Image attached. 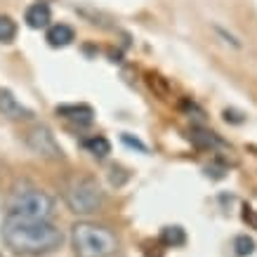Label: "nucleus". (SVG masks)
Returning <instances> with one entry per match:
<instances>
[{
  "label": "nucleus",
  "mask_w": 257,
  "mask_h": 257,
  "mask_svg": "<svg viewBox=\"0 0 257 257\" xmlns=\"http://www.w3.org/2000/svg\"><path fill=\"white\" fill-rule=\"evenodd\" d=\"M17 38V22L12 17L0 15V43H12Z\"/></svg>",
  "instance_id": "obj_13"
},
{
  "label": "nucleus",
  "mask_w": 257,
  "mask_h": 257,
  "mask_svg": "<svg viewBox=\"0 0 257 257\" xmlns=\"http://www.w3.org/2000/svg\"><path fill=\"white\" fill-rule=\"evenodd\" d=\"M26 144L33 154H38L40 158H50V161H59L64 158V151L59 147V142L55 140V135L45 125H33L26 130Z\"/></svg>",
  "instance_id": "obj_5"
},
{
  "label": "nucleus",
  "mask_w": 257,
  "mask_h": 257,
  "mask_svg": "<svg viewBox=\"0 0 257 257\" xmlns=\"http://www.w3.org/2000/svg\"><path fill=\"white\" fill-rule=\"evenodd\" d=\"M57 116L66 118L71 123L87 125V123H92L94 111H92V106H87V104H62V106H57Z\"/></svg>",
  "instance_id": "obj_7"
},
{
  "label": "nucleus",
  "mask_w": 257,
  "mask_h": 257,
  "mask_svg": "<svg viewBox=\"0 0 257 257\" xmlns=\"http://www.w3.org/2000/svg\"><path fill=\"white\" fill-rule=\"evenodd\" d=\"M120 140L125 142V144H127V147H133V149H137V151H142V154H147V144H142L140 140H137V137H130V135L127 133H123V137H120Z\"/></svg>",
  "instance_id": "obj_16"
},
{
  "label": "nucleus",
  "mask_w": 257,
  "mask_h": 257,
  "mask_svg": "<svg viewBox=\"0 0 257 257\" xmlns=\"http://www.w3.org/2000/svg\"><path fill=\"white\" fill-rule=\"evenodd\" d=\"M0 113L10 120H24V118H31V111L24 106L22 101L17 99L10 90H0Z\"/></svg>",
  "instance_id": "obj_6"
},
{
  "label": "nucleus",
  "mask_w": 257,
  "mask_h": 257,
  "mask_svg": "<svg viewBox=\"0 0 257 257\" xmlns=\"http://www.w3.org/2000/svg\"><path fill=\"white\" fill-rule=\"evenodd\" d=\"M73 250L78 257H111L118 248L116 236L106 226L78 222L73 226Z\"/></svg>",
  "instance_id": "obj_2"
},
{
  "label": "nucleus",
  "mask_w": 257,
  "mask_h": 257,
  "mask_svg": "<svg viewBox=\"0 0 257 257\" xmlns=\"http://www.w3.org/2000/svg\"><path fill=\"white\" fill-rule=\"evenodd\" d=\"M234 252L238 257H248L255 252V241L250 238V236H236L234 241Z\"/></svg>",
  "instance_id": "obj_15"
},
{
  "label": "nucleus",
  "mask_w": 257,
  "mask_h": 257,
  "mask_svg": "<svg viewBox=\"0 0 257 257\" xmlns=\"http://www.w3.org/2000/svg\"><path fill=\"white\" fill-rule=\"evenodd\" d=\"M8 208L10 215H19V217L29 219H50L55 215V198L43 189L24 184L12 191Z\"/></svg>",
  "instance_id": "obj_3"
},
{
  "label": "nucleus",
  "mask_w": 257,
  "mask_h": 257,
  "mask_svg": "<svg viewBox=\"0 0 257 257\" xmlns=\"http://www.w3.org/2000/svg\"><path fill=\"white\" fill-rule=\"evenodd\" d=\"M24 19H26V24L31 29H47L50 22H52V12H50V8H47L45 3H33L31 8L26 10Z\"/></svg>",
  "instance_id": "obj_8"
},
{
  "label": "nucleus",
  "mask_w": 257,
  "mask_h": 257,
  "mask_svg": "<svg viewBox=\"0 0 257 257\" xmlns=\"http://www.w3.org/2000/svg\"><path fill=\"white\" fill-rule=\"evenodd\" d=\"M64 198H66L69 210L76 215H94L104 205V191L97 184V179L87 177V175L71 179L64 189Z\"/></svg>",
  "instance_id": "obj_4"
},
{
  "label": "nucleus",
  "mask_w": 257,
  "mask_h": 257,
  "mask_svg": "<svg viewBox=\"0 0 257 257\" xmlns=\"http://www.w3.org/2000/svg\"><path fill=\"white\" fill-rule=\"evenodd\" d=\"M147 83L149 87L154 90V94H158L161 99H170V85H168V80L163 76H158V73H147Z\"/></svg>",
  "instance_id": "obj_12"
},
{
  "label": "nucleus",
  "mask_w": 257,
  "mask_h": 257,
  "mask_svg": "<svg viewBox=\"0 0 257 257\" xmlns=\"http://www.w3.org/2000/svg\"><path fill=\"white\" fill-rule=\"evenodd\" d=\"M3 241L22 255H47L64 243V231L50 219H29L10 215L3 222Z\"/></svg>",
  "instance_id": "obj_1"
},
{
  "label": "nucleus",
  "mask_w": 257,
  "mask_h": 257,
  "mask_svg": "<svg viewBox=\"0 0 257 257\" xmlns=\"http://www.w3.org/2000/svg\"><path fill=\"white\" fill-rule=\"evenodd\" d=\"M161 241H163L165 245L177 248V245H184V243H187V234H184L182 226H165L163 231H161Z\"/></svg>",
  "instance_id": "obj_11"
},
{
  "label": "nucleus",
  "mask_w": 257,
  "mask_h": 257,
  "mask_svg": "<svg viewBox=\"0 0 257 257\" xmlns=\"http://www.w3.org/2000/svg\"><path fill=\"white\" fill-rule=\"evenodd\" d=\"M243 219L248 222L252 229H257V210H252V208H245V212H243Z\"/></svg>",
  "instance_id": "obj_17"
},
{
  "label": "nucleus",
  "mask_w": 257,
  "mask_h": 257,
  "mask_svg": "<svg viewBox=\"0 0 257 257\" xmlns=\"http://www.w3.org/2000/svg\"><path fill=\"white\" fill-rule=\"evenodd\" d=\"M45 38L52 47H66L76 40V33H73V29H71L69 24H55V26L47 29Z\"/></svg>",
  "instance_id": "obj_9"
},
{
  "label": "nucleus",
  "mask_w": 257,
  "mask_h": 257,
  "mask_svg": "<svg viewBox=\"0 0 257 257\" xmlns=\"http://www.w3.org/2000/svg\"><path fill=\"white\" fill-rule=\"evenodd\" d=\"M85 149L97 158H106L111 154V144L104 135H94L90 140H85Z\"/></svg>",
  "instance_id": "obj_10"
},
{
  "label": "nucleus",
  "mask_w": 257,
  "mask_h": 257,
  "mask_svg": "<svg viewBox=\"0 0 257 257\" xmlns=\"http://www.w3.org/2000/svg\"><path fill=\"white\" fill-rule=\"evenodd\" d=\"M191 140H194L196 147H205V149L217 147L219 144L217 137H215L212 133H205V130H191Z\"/></svg>",
  "instance_id": "obj_14"
},
{
  "label": "nucleus",
  "mask_w": 257,
  "mask_h": 257,
  "mask_svg": "<svg viewBox=\"0 0 257 257\" xmlns=\"http://www.w3.org/2000/svg\"><path fill=\"white\" fill-rule=\"evenodd\" d=\"M224 118L226 120H234V123H241L243 118H238V113H234V111H224Z\"/></svg>",
  "instance_id": "obj_18"
}]
</instances>
